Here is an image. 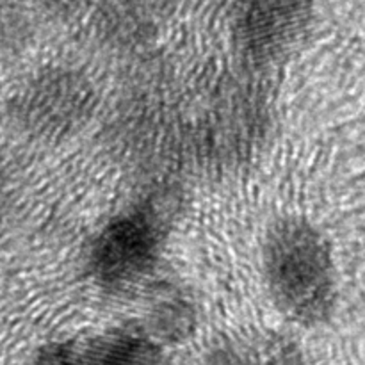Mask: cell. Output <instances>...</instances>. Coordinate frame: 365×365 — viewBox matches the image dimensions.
Instances as JSON below:
<instances>
[{
	"label": "cell",
	"mask_w": 365,
	"mask_h": 365,
	"mask_svg": "<svg viewBox=\"0 0 365 365\" xmlns=\"http://www.w3.org/2000/svg\"><path fill=\"white\" fill-rule=\"evenodd\" d=\"M262 274L271 303L289 323L316 328L334 314L339 296L334 252L310 221L287 216L267 228Z\"/></svg>",
	"instance_id": "obj_1"
},
{
	"label": "cell",
	"mask_w": 365,
	"mask_h": 365,
	"mask_svg": "<svg viewBox=\"0 0 365 365\" xmlns=\"http://www.w3.org/2000/svg\"><path fill=\"white\" fill-rule=\"evenodd\" d=\"M159 257V232L145 214L109 221L89 252V269L100 285L127 289L150 274Z\"/></svg>",
	"instance_id": "obj_2"
},
{
	"label": "cell",
	"mask_w": 365,
	"mask_h": 365,
	"mask_svg": "<svg viewBox=\"0 0 365 365\" xmlns=\"http://www.w3.org/2000/svg\"><path fill=\"white\" fill-rule=\"evenodd\" d=\"M312 7L299 2L250 4L235 21V45L253 63H277L305 41Z\"/></svg>",
	"instance_id": "obj_3"
},
{
	"label": "cell",
	"mask_w": 365,
	"mask_h": 365,
	"mask_svg": "<svg viewBox=\"0 0 365 365\" xmlns=\"http://www.w3.org/2000/svg\"><path fill=\"white\" fill-rule=\"evenodd\" d=\"M34 365H168L160 346L145 331L116 330L81 341L52 342Z\"/></svg>",
	"instance_id": "obj_4"
},
{
	"label": "cell",
	"mask_w": 365,
	"mask_h": 365,
	"mask_svg": "<svg viewBox=\"0 0 365 365\" xmlns=\"http://www.w3.org/2000/svg\"><path fill=\"white\" fill-rule=\"evenodd\" d=\"M207 365H309L302 346L273 330L242 331L210 348Z\"/></svg>",
	"instance_id": "obj_5"
},
{
	"label": "cell",
	"mask_w": 365,
	"mask_h": 365,
	"mask_svg": "<svg viewBox=\"0 0 365 365\" xmlns=\"http://www.w3.org/2000/svg\"><path fill=\"white\" fill-rule=\"evenodd\" d=\"M150 331L146 335L155 341V337L163 341H180L195 328V310L191 303L178 291L155 292L150 307Z\"/></svg>",
	"instance_id": "obj_6"
}]
</instances>
